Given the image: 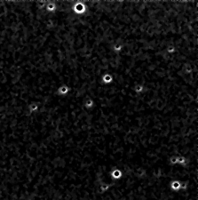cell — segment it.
I'll use <instances>...</instances> for the list:
<instances>
[{
  "mask_svg": "<svg viewBox=\"0 0 198 200\" xmlns=\"http://www.w3.org/2000/svg\"><path fill=\"white\" fill-rule=\"evenodd\" d=\"M170 189L174 192H179L181 189V181L179 180H173L170 183Z\"/></svg>",
  "mask_w": 198,
  "mask_h": 200,
  "instance_id": "7a4b0ae2",
  "label": "cell"
},
{
  "mask_svg": "<svg viewBox=\"0 0 198 200\" xmlns=\"http://www.w3.org/2000/svg\"><path fill=\"white\" fill-rule=\"evenodd\" d=\"M126 165H135L138 166H145L147 165V162L144 158H138L131 159L125 163L124 165L121 166L120 169H122L123 166H126ZM156 170V171L163 174L164 175H167L171 178V180H179L180 181H183L187 179V170L178 165L176 166H171L166 159H160L156 162L152 163L148 166V170ZM76 174V181H79L81 179L86 177H95L98 178V179L102 182L105 181L108 182L109 180V173L107 167L101 164L100 162L98 161H84V162H78V164L77 165V171L75 172ZM140 178V177H139ZM70 189V188H69ZM69 190L67 191V193H65V195L61 197V200H69L68 197V193ZM181 190V195L183 194V192L185 190L180 189ZM180 195V196H181Z\"/></svg>",
  "mask_w": 198,
  "mask_h": 200,
  "instance_id": "6da1fadb",
  "label": "cell"
}]
</instances>
